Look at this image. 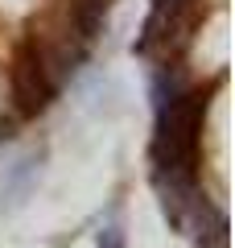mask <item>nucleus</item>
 Returning a JSON list of instances; mask_svg holds the SVG:
<instances>
[{
  "label": "nucleus",
  "instance_id": "f257e3e1",
  "mask_svg": "<svg viewBox=\"0 0 235 248\" xmlns=\"http://www.w3.org/2000/svg\"><path fill=\"white\" fill-rule=\"evenodd\" d=\"M9 83H13V99H17V112H21V116H37V112H45V104H50L54 91H58V87L50 83V75H45V66H42V58H37L33 42L17 50Z\"/></svg>",
  "mask_w": 235,
  "mask_h": 248
},
{
  "label": "nucleus",
  "instance_id": "f03ea898",
  "mask_svg": "<svg viewBox=\"0 0 235 248\" xmlns=\"http://www.w3.org/2000/svg\"><path fill=\"white\" fill-rule=\"evenodd\" d=\"M107 9H112V0H70V29H74V37H83V42L99 37V29L107 21Z\"/></svg>",
  "mask_w": 235,
  "mask_h": 248
},
{
  "label": "nucleus",
  "instance_id": "7ed1b4c3",
  "mask_svg": "<svg viewBox=\"0 0 235 248\" xmlns=\"http://www.w3.org/2000/svg\"><path fill=\"white\" fill-rule=\"evenodd\" d=\"M182 91H186V79H182V75H177V71H161V75L153 79V104H157V112H161L165 104H174Z\"/></svg>",
  "mask_w": 235,
  "mask_h": 248
},
{
  "label": "nucleus",
  "instance_id": "20e7f679",
  "mask_svg": "<svg viewBox=\"0 0 235 248\" xmlns=\"http://www.w3.org/2000/svg\"><path fill=\"white\" fill-rule=\"evenodd\" d=\"M99 248H124V232H120V223H107V228L99 232Z\"/></svg>",
  "mask_w": 235,
  "mask_h": 248
}]
</instances>
